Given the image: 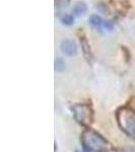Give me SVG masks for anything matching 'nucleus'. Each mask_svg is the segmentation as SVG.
Instances as JSON below:
<instances>
[{"label":"nucleus","mask_w":135,"mask_h":152,"mask_svg":"<svg viewBox=\"0 0 135 152\" xmlns=\"http://www.w3.org/2000/svg\"><path fill=\"white\" fill-rule=\"evenodd\" d=\"M81 140L83 146L88 151L92 152H109L112 150L111 144L99 133L90 129L85 130L82 133Z\"/></svg>","instance_id":"f257e3e1"},{"label":"nucleus","mask_w":135,"mask_h":152,"mask_svg":"<svg viewBox=\"0 0 135 152\" xmlns=\"http://www.w3.org/2000/svg\"><path fill=\"white\" fill-rule=\"evenodd\" d=\"M117 120L125 133L135 139V112L128 107L120 109L117 113Z\"/></svg>","instance_id":"f03ea898"},{"label":"nucleus","mask_w":135,"mask_h":152,"mask_svg":"<svg viewBox=\"0 0 135 152\" xmlns=\"http://www.w3.org/2000/svg\"><path fill=\"white\" fill-rule=\"evenodd\" d=\"M72 113L75 120L83 126H90L92 121V110L88 104H77L72 107Z\"/></svg>","instance_id":"7ed1b4c3"},{"label":"nucleus","mask_w":135,"mask_h":152,"mask_svg":"<svg viewBox=\"0 0 135 152\" xmlns=\"http://www.w3.org/2000/svg\"><path fill=\"white\" fill-rule=\"evenodd\" d=\"M61 51L67 56H73L77 52V45L72 40H64L61 43Z\"/></svg>","instance_id":"20e7f679"},{"label":"nucleus","mask_w":135,"mask_h":152,"mask_svg":"<svg viewBox=\"0 0 135 152\" xmlns=\"http://www.w3.org/2000/svg\"><path fill=\"white\" fill-rule=\"evenodd\" d=\"M87 3L83 1H77L72 8V13L74 14L75 16L84 15V14L87 13Z\"/></svg>","instance_id":"39448f33"},{"label":"nucleus","mask_w":135,"mask_h":152,"mask_svg":"<svg viewBox=\"0 0 135 152\" xmlns=\"http://www.w3.org/2000/svg\"><path fill=\"white\" fill-rule=\"evenodd\" d=\"M90 23L94 28L98 29H101L103 28V26H104V20H103V18H101L100 15H98V14H92V15L90 16Z\"/></svg>","instance_id":"423d86ee"},{"label":"nucleus","mask_w":135,"mask_h":152,"mask_svg":"<svg viewBox=\"0 0 135 152\" xmlns=\"http://www.w3.org/2000/svg\"><path fill=\"white\" fill-rule=\"evenodd\" d=\"M60 21L65 26H71L73 23H74V18H73L71 14H63L62 16L60 18Z\"/></svg>","instance_id":"0eeeda50"},{"label":"nucleus","mask_w":135,"mask_h":152,"mask_svg":"<svg viewBox=\"0 0 135 152\" xmlns=\"http://www.w3.org/2000/svg\"><path fill=\"white\" fill-rule=\"evenodd\" d=\"M65 68V64H64V61H63L62 58H57L55 60V70L58 71V72H61L63 71Z\"/></svg>","instance_id":"6e6552de"},{"label":"nucleus","mask_w":135,"mask_h":152,"mask_svg":"<svg viewBox=\"0 0 135 152\" xmlns=\"http://www.w3.org/2000/svg\"><path fill=\"white\" fill-rule=\"evenodd\" d=\"M103 28H105L106 29H108V31H111V29L114 28V23L110 20H106V21H104V26H103Z\"/></svg>","instance_id":"1a4fd4ad"},{"label":"nucleus","mask_w":135,"mask_h":152,"mask_svg":"<svg viewBox=\"0 0 135 152\" xmlns=\"http://www.w3.org/2000/svg\"><path fill=\"white\" fill-rule=\"evenodd\" d=\"M123 152H135V149L134 148H127V149H124Z\"/></svg>","instance_id":"9d476101"},{"label":"nucleus","mask_w":135,"mask_h":152,"mask_svg":"<svg viewBox=\"0 0 135 152\" xmlns=\"http://www.w3.org/2000/svg\"><path fill=\"white\" fill-rule=\"evenodd\" d=\"M76 152H79V151H76ZM85 152H87V151H85Z\"/></svg>","instance_id":"9b49d317"}]
</instances>
